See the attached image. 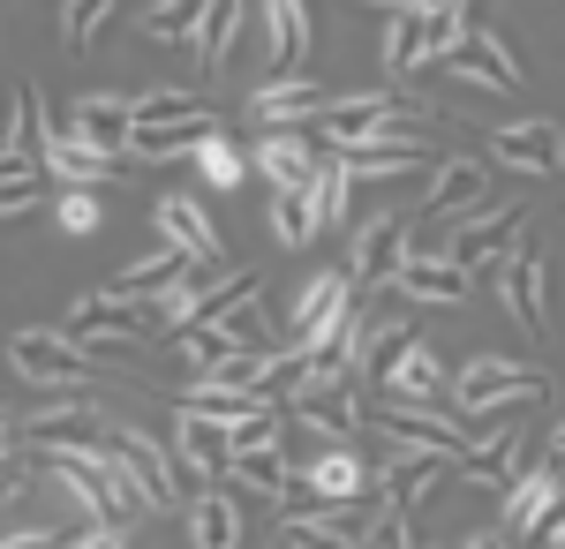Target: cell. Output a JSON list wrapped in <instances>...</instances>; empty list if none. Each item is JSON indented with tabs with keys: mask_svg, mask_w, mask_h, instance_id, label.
Here are the masks:
<instances>
[{
	"mask_svg": "<svg viewBox=\"0 0 565 549\" xmlns=\"http://www.w3.org/2000/svg\"><path fill=\"white\" fill-rule=\"evenodd\" d=\"M460 549H513V535H505V527H490V535H468Z\"/></svg>",
	"mask_w": 565,
	"mask_h": 549,
	"instance_id": "49",
	"label": "cell"
},
{
	"mask_svg": "<svg viewBox=\"0 0 565 549\" xmlns=\"http://www.w3.org/2000/svg\"><path fill=\"white\" fill-rule=\"evenodd\" d=\"M189 535H196V549H234L242 542L234 497H226V489H196V497H189Z\"/></svg>",
	"mask_w": 565,
	"mask_h": 549,
	"instance_id": "32",
	"label": "cell"
},
{
	"mask_svg": "<svg viewBox=\"0 0 565 549\" xmlns=\"http://www.w3.org/2000/svg\"><path fill=\"white\" fill-rule=\"evenodd\" d=\"M565 505V482L558 466H521L505 482V535H543V519Z\"/></svg>",
	"mask_w": 565,
	"mask_h": 549,
	"instance_id": "18",
	"label": "cell"
},
{
	"mask_svg": "<svg viewBox=\"0 0 565 549\" xmlns=\"http://www.w3.org/2000/svg\"><path fill=\"white\" fill-rule=\"evenodd\" d=\"M257 166L271 189H309V173H317V159H309V143L295 136V128H271L257 143Z\"/></svg>",
	"mask_w": 565,
	"mask_h": 549,
	"instance_id": "31",
	"label": "cell"
},
{
	"mask_svg": "<svg viewBox=\"0 0 565 549\" xmlns=\"http://www.w3.org/2000/svg\"><path fill=\"white\" fill-rule=\"evenodd\" d=\"M482 189H490V159H452V166H437L430 196H423V218H460V212H476Z\"/></svg>",
	"mask_w": 565,
	"mask_h": 549,
	"instance_id": "22",
	"label": "cell"
},
{
	"mask_svg": "<svg viewBox=\"0 0 565 549\" xmlns=\"http://www.w3.org/2000/svg\"><path fill=\"white\" fill-rule=\"evenodd\" d=\"M302 196H309V218H317V226H340V218H348V166H340V159L317 166Z\"/></svg>",
	"mask_w": 565,
	"mask_h": 549,
	"instance_id": "38",
	"label": "cell"
},
{
	"mask_svg": "<svg viewBox=\"0 0 565 549\" xmlns=\"http://www.w3.org/2000/svg\"><path fill=\"white\" fill-rule=\"evenodd\" d=\"M460 466H468V482H513L527 466V437H521V422H505L498 437H482V444H460Z\"/></svg>",
	"mask_w": 565,
	"mask_h": 549,
	"instance_id": "25",
	"label": "cell"
},
{
	"mask_svg": "<svg viewBox=\"0 0 565 549\" xmlns=\"http://www.w3.org/2000/svg\"><path fill=\"white\" fill-rule=\"evenodd\" d=\"M212 136V114H189V121H159V128H129V159H181Z\"/></svg>",
	"mask_w": 565,
	"mask_h": 549,
	"instance_id": "34",
	"label": "cell"
},
{
	"mask_svg": "<svg viewBox=\"0 0 565 549\" xmlns=\"http://www.w3.org/2000/svg\"><path fill=\"white\" fill-rule=\"evenodd\" d=\"M271 234H279L287 249H302L309 234H317V218H309V196H302V189H279V196H271Z\"/></svg>",
	"mask_w": 565,
	"mask_h": 549,
	"instance_id": "39",
	"label": "cell"
},
{
	"mask_svg": "<svg viewBox=\"0 0 565 549\" xmlns=\"http://www.w3.org/2000/svg\"><path fill=\"white\" fill-rule=\"evenodd\" d=\"M159 241H174L189 263H218L226 256V241H218V226H212V212L189 196V189H174V196H159Z\"/></svg>",
	"mask_w": 565,
	"mask_h": 549,
	"instance_id": "16",
	"label": "cell"
},
{
	"mask_svg": "<svg viewBox=\"0 0 565 549\" xmlns=\"http://www.w3.org/2000/svg\"><path fill=\"white\" fill-rule=\"evenodd\" d=\"M399 256H407V226L399 218H370L362 234H354V249H348V287L354 294H370V287H392V271H399Z\"/></svg>",
	"mask_w": 565,
	"mask_h": 549,
	"instance_id": "14",
	"label": "cell"
},
{
	"mask_svg": "<svg viewBox=\"0 0 565 549\" xmlns=\"http://www.w3.org/2000/svg\"><path fill=\"white\" fill-rule=\"evenodd\" d=\"M68 136H84L90 151H106V159H129V98H84Z\"/></svg>",
	"mask_w": 565,
	"mask_h": 549,
	"instance_id": "27",
	"label": "cell"
},
{
	"mask_svg": "<svg viewBox=\"0 0 565 549\" xmlns=\"http://www.w3.org/2000/svg\"><path fill=\"white\" fill-rule=\"evenodd\" d=\"M377 391H385V399H430V407H445V362H437L430 346H415V338H407V346L385 362Z\"/></svg>",
	"mask_w": 565,
	"mask_h": 549,
	"instance_id": "21",
	"label": "cell"
},
{
	"mask_svg": "<svg viewBox=\"0 0 565 549\" xmlns=\"http://www.w3.org/2000/svg\"><path fill=\"white\" fill-rule=\"evenodd\" d=\"M0 549H61L53 527H15V535H0Z\"/></svg>",
	"mask_w": 565,
	"mask_h": 549,
	"instance_id": "46",
	"label": "cell"
},
{
	"mask_svg": "<svg viewBox=\"0 0 565 549\" xmlns=\"http://www.w3.org/2000/svg\"><path fill=\"white\" fill-rule=\"evenodd\" d=\"M39 151H45V173H61L68 189H90V181H106V151H90L84 136H68V128H45V114H39Z\"/></svg>",
	"mask_w": 565,
	"mask_h": 549,
	"instance_id": "23",
	"label": "cell"
},
{
	"mask_svg": "<svg viewBox=\"0 0 565 549\" xmlns=\"http://www.w3.org/2000/svg\"><path fill=\"white\" fill-rule=\"evenodd\" d=\"M309 489L317 497H362L370 489V466L354 460V452H324V460L309 466Z\"/></svg>",
	"mask_w": 565,
	"mask_h": 549,
	"instance_id": "37",
	"label": "cell"
},
{
	"mask_svg": "<svg viewBox=\"0 0 565 549\" xmlns=\"http://www.w3.org/2000/svg\"><path fill=\"white\" fill-rule=\"evenodd\" d=\"M61 338H76L84 354H98V338H159L167 332V316H159V301H121V294H90L76 301L61 324Z\"/></svg>",
	"mask_w": 565,
	"mask_h": 549,
	"instance_id": "3",
	"label": "cell"
},
{
	"mask_svg": "<svg viewBox=\"0 0 565 549\" xmlns=\"http://www.w3.org/2000/svg\"><path fill=\"white\" fill-rule=\"evenodd\" d=\"M234 31H242V0H204V15H196V53H204V68H218V61L234 53Z\"/></svg>",
	"mask_w": 565,
	"mask_h": 549,
	"instance_id": "35",
	"label": "cell"
},
{
	"mask_svg": "<svg viewBox=\"0 0 565 549\" xmlns=\"http://www.w3.org/2000/svg\"><path fill=\"white\" fill-rule=\"evenodd\" d=\"M23 437H31V452H84V444L106 437V415L90 407L84 391H61L53 407H39V415L23 422Z\"/></svg>",
	"mask_w": 565,
	"mask_h": 549,
	"instance_id": "10",
	"label": "cell"
},
{
	"mask_svg": "<svg viewBox=\"0 0 565 549\" xmlns=\"http://www.w3.org/2000/svg\"><path fill=\"white\" fill-rule=\"evenodd\" d=\"M377 8H423V0H377Z\"/></svg>",
	"mask_w": 565,
	"mask_h": 549,
	"instance_id": "52",
	"label": "cell"
},
{
	"mask_svg": "<svg viewBox=\"0 0 565 549\" xmlns=\"http://www.w3.org/2000/svg\"><path fill=\"white\" fill-rule=\"evenodd\" d=\"M348 301H354L348 271H317V279H309V287H302V301L287 309V346H302V338L317 332V324H324L332 309H348Z\"/></svg>",
	"mask_w": 565,
	"mask_h": 549,
	"instance_id": "28",
	"label": "cell"
},
{
	"mask_svg": "<svg viewBox=\"0 0 565 549\" xmlns=\"http://www.w3.org/2000/svg\"><path fill=\"white\" fill-rule=\"evenodd\" d=\"M362 338H370V316H362V309L348 301V309H332V316H324V324H317V332H309L295 354H302L317 377H354V362H362Z\"/></svg>",
	"mask_w": 565,
	"mask_h": 549,
	"instance_id": "11",
	"label": "cell"
},
{
	"mask_svg": "<svg viewBox=\"0 0 565 549\" xmlns=\"http://www.w3.org/2000/svg\"><path fill=\"white\" fill-rule=\"evenodd\" d=\"M468 31V15L460 8H399V23H392V39H385V68L392 76H407V68H423V61H445V45Z\"/></svg>",
	"mask_w": 565,
	"mask_h": 549,
	"instance_id": "5",
	"label": "cell"
},
{
	"mask_svg": "<svg viewBox=\"0 0 565 549\" xmlns=\"http://www.w3.org/2000/svg\"><path fill=\"white\" fill-rule=\"evenodd\" d=\"M362 422L392 437V444H423V452H445V460H460V444H468V429L460 415H445L430 399H385V407H362Z\"/></svg>",
	"mask_w": 565,
	"mask_h": 549,
	"instance_id": "4",
	"label": "cell"
},
{
	"mask_svg": "<svg viewBox=\"0 0 565 549\" xmlns=\"http://www.w3.org/2000/svg\"><path fill=\"white\" fill-rule=\"evenodd\" d=\"M521 234H527V212H476L437 256L460 263V271H482V263H498L505 249H521Z\"/></svg>",
	"mask_w": 565,
	"mask_h": 549,
	"instance_id": "13",
	"label": "cell"
},
{
	"mask_svg": "<svg viewBox=\"0 0 565 549\" xmlns=\"http://www.w3.org/2000/svg\"><path fill=\"white\" fill-rule=\"evenodd\" d=\"M39 196H45V173H8V181H0V218L31 212Z\"/></svg>",
	"mask_w": 565,
	"mask_h": 549,
	"instance_id": "43",
	"label": "cell"
},
{
	"mask_svg": "<svg viewBox=\"0 0 565 549\" xmlns=\"http://www.w3.org/2000/svg\"><path fill=\"white\" fill-rule=\"evenodd\" d=\"M551 391V377L543 369H527V362H505V354H476L460 377H452V391L445 399H460V415H490V407H535Z\"/></svg>",
	"mask_w": 565,
	"mask_h": 549,
	"instance_id": "2",
	"label": "cell"
},
{
	"mask_svg": "<svg viewBox=\"0 0 565 549\" xmlns=\"http://www.w3.org/2000/svg\"><path fill=\"white\" fill-rule=\"evenodd\" d=\"M61 226H68V234H90V226H98V204H90V189H68V196H61Z\"/></svg>",
	"mask_w": 565,
	"mask_h": 549,
	"instance_id": "45",
	"label": "cell"
},
{
	"mask_svg": "<svg viewBox=\"0 0 565 549\" xmlns=\"http://www.w3.org/2000/svg\"><path fill=\"white\" fill-rule=\"evenodd\" d=\"M468 279L476 271H460V263H445V256H399V271H392V287L407 301H430V309H452V301H468Z\"/></svg>",
	"mask_w": 565,
	"mask_h": 549,
	"instance_id": "20",
	"label": "cell"
},
{
	"mask_svg": "<svg viewBox=\"0 0 565 549\" xmlns=\"http://www.w3.org/2000/svg\"><path fill=\"white\" fill-rule=\"evenodd\" d=\"M287 407H295V422H302V429L332 437V444H348L354 429H362V399H354V377H317V369H309L302 391H295Z\"/></svg>",
	"mask_w": 565,
	"mask_h": 549,
	"instance_id": "8",
	"label": "cell"
},
{
	"mask_svg": "<svg viewBox=\"0 0 565 549\" xmlns=\"http://www.w3.org/2000/svg\"><path fill=\"white\" fill-rule=\"evenodd\" d=\"M114 15V0H68V45H90V31Z\"/></svg>",
	"mask_w": 565,
	"mask_h": 549,
	"instance_id": "44",
	"label": "cell"
},
{
	"mask_svg": "<svg viewBox=\"0 0 565 549\" xmlns=\"http://www.w3.org/2000/svg\"><path fill=\"white\" fill-rule=\"evenodd\" d=\"M498 294H505V309H513V324L521 332H543L551 324V294H543V256L535 249H505L498 263Z\"/></svg>",
	"mask_w": 565,
	"mask_h": 549,
	"instance_id": "17",
	"label": "cell"
},
{
	"mask_svg": "<svg viewBox=\"0 0 565 549\" xmlns=\"http://www.w3.org/2000/svg\"><path fill=\"white\" fill-rule=\"evenodd\" d=\"M181 263H189V256H181L174 241H159L151 256H136L129 271H114V279H106V294H121V301H159V294L181 279Z\"/></svg>",
	"mask_w": 565,
	"mask_h": 549,
	"instance_id": "26",
	"label": "cell"
},
{
	"mask_svg": "<svg viewBox=\"0 0 565 549\" xmlns=\"http://www.w3.org/2000/svg\"><path fill=\"white\" fill-rule=\"evenodd\" d=\"M196 15H204V0H159V8H151V39H159V45L189 39V31H196Z\"/></svg>",
	"mask_w": 565,
	"mask_h": 549,
	"instance_id": "40",
	"label": "cell"
},
{
	"mask_svg": "<svg viewBox=\"0 0 565 549\" xmlns=\"http://www.w3.org/2000/svg\"><path fill=\"white\" fill-rule=\"evenodd\" d=\"M196 159H204V181H218V189H234V181H242V151H234V143H218V128L196 143Z\"/></svg>",
	"mask_w": 565,
	"mask_h": 549,
	"instance_id": "42",
	"label": "cell"
},
{
	"mask_svg": "<svg viewBox=\"0 0 565 549\" xmlns=\"http://www.w3.org/2000/svg\"><path fill=\"white\" fill-rule=\"evenodd\" d=\"M340 90H324V84H302V76H279V84H264L257 90V121L264 128H295V121H317L324 106H332Z\"/></svg>",
	"mask_w": 565,
	"mask_h": 549,
	"instance_id": "24",
	"label": "cell"
},
{
	"mask_svg": "<svg viewBox=\"0 0 565 549\" xmlns=\"http://www.w3.org/2000/svg\"><path fill=\"white\" fill-rule=\"evenodd\" d=\"M174 444H181V466H189L196 482H218V474H226V429H218V422H204V415H181Z\"/></svg>",
	"mask_w": 565,
	"mask_h": 549,
	"instance_id": "33",
	"label": "cell"
},
{
	"mask_svg": "<svg viewBox=\"0 0 565 549\" xmlns=\"http://www.w3.org/2000/svg\"><path fill=\"white\" fill-rule=\"evenodd\" d=\"M445 466H452L445 452L407 444V452H399V460H385V474H377V512H399V519H407V512H415L437 482H445Z\"/></svg>",
	"mask_w": 565,
	"mask_h": 549,
	"instance_id": "15",
	"label": "cell"
},
{
	"mask_svg": "<svg viewBox=\"0 0 565 549\" xmlns=\"http://www.w3.org/2000/svg\"><path fill=\"white\" fill-rule=\"evenodd\" d=\"M490 166L505 173H558L565 166V128L558 121H513L490 136Z\"/></svg>",
	"mask_w": 565,
	"mask_h": 549,
	"instance_id": "12",
	"label": "cell"
},
{
	"mask_svg": "<svg viewBox=\"0 0 565 549\" xmlns=\"http://www.w3.org/2000/svg\"><path fill=\"white\" fill-rule=\"evenodd\" d=\"M0 121H8V98H0Z\"/></svg>",
	"mask_w": 565,
	"mask_h": 549,
	"instance_id": "53",
	"label": "cell"
},
{
	"mask_svg": "<svg viewBox=\"0 0 565 549\" xmlns=\"http://www.w3.org/2000/svg\"><path fill=\"white\" fill-rule=\"evenodd\" d=\"M295 519H309V527L332 535V542L362 549V542H370V527H377V505H362V497H317V505L295 512Z\"/></svg>",
	"mask_w": 565,
	"mask_h": 549,
	"instance_id": "29",
	"label": "cell"
},
{
	"mask_svg": "<svg viewBox=\"0 0 565 549\" xmlns=\"http://www.w3.org/2000/svg\"><path fill=\"white\" fill-rule=\"evenodd\" d=\"M543 549H565V505L551 512V519H543Z\"/></svg>",
	"mask_w": 565,
	"mask_h": 549,
	"instance_id": "50",
	"label": "cell"
},
{
	"mask_svg": "<svg viewBox=\"0 0 565 549\" xmlns=\"http://www.w3.org/2000/svg\"><path fill=\"white\" fill-rule=\"evenodd\" d=\"M407 114H423L415 98H399V90H362V98H332L317 121H324V136H332V151L340 143H370V136H399L407 128Z\"/></svg>",
	"mask_w": 565,
	"mask_h": 549,
	"instance_id": "6",
	"label": "cell"
},
{
	"mask_svg": "<svg viewBox=\"0 0 565 549\" xmlns=\"http://www.w3.org/2000/svg\"><path fill=\"white\" fill-rule=\"evenodd\" d=\"M189 114H212L196 90H136L129 98V128H159V121H189Z\"/></svg>",
	"mask_w": 565,
	"mask_h": 549,
	"instance_id": "36",
	"label": "cell"
},
{
	"mask_svg": "<svg viewBox=\"0 0 565 549\" xmlns=\"http://www.w3.org/2000/svg\"><path fill=\"white\" fill-rule=\"evenodd\" d=\"M249 444H279V407H257V415L226 422V452H249Z\"/></svg>",
	"mask_w": 565,
	"mask_h": 549,
	"instance_id": "41",
	"label": "cell"
},
{
	"mask_svg": "<svg viewBox=\"0 0 565 549\" xmlns=\"http://www.w3.org/2000/svg\"><path fill=\"white\" fill-rule=\"evenodd\" d=\"M264 39H271V61L295 76L309 53V0H264Z\"/></svg>",
	"mask_w": 565,
	"mask_h": 549,
	"instance_id": "30",
	"label": "cell"
},
{
	"mask_svg": "<svg viewBox=\"0 0 565 549\" xmlns=\"http://www.w3.org/2000/svg\"><path fill=\"white\" fill-rule=\"evenodd\" d=\"M8 369L23 384H45V391H90L106 362L84 354L76 338H61V332H15L8 338Z\"/></svg>",
	"mask_w": 565,
	"mask_h": 549,
	"instance_id": "1",
	"label": "cell"
},
{
	"mask_svg": "<svg viewBox=\"0 0 565 549\" xmlns=\"http://www.w3.org/2000/svg\"><path fill=\"white\" fill-rule=\"evenodd\" d=\"M340 166L348 181H392V173H415L430 166V151H423V136H370V143H340Z\"/></svg>",
	"mask_w": 565,
	"mask_h": 549,
	"instance_id": "19",
	"label": "cell"
},
{
	"mask_svg": "<svg viewBox=\"0 0 565 549\" xmlns=\"http://www.w3.org/2000/svg\"><path fill=\"white\" fill-rule=\"evenodd\" d=\"M445 68L468 90H521V61H513V45L498 39V31H460V39L445 45Z\"/></svg>",
	"mask_w": 565,
	"mask_h": 549,
	"instance_id": "9",
	"label": "cell"
},
{
	"mask_svg": "<svg viewBox=\"0 0 565 549\" xmlns=\"http://www.w3.org/2000/svg\"><path fill=\"white\" fill-rule=\"evenodd\" d=\"M8 173H39V159H31V151H15V143H0V181H8Z\"/></svg>",
	"mask_w": 565,
	"mask_h": 549,
	"instance_id": "48",
	"label": "cell"
},
{
	"mask_svg": "<svg viewBox=\"0 0 565 549\" xmlns=\"http://www.w3.org/2000/svg\"><path fill=\"white\" fill-rule=\"evenodd\" d=\"M551 452H558V466H565V422H558V437H551Z\"/></svg>",
	"mask_w": 565,
	"mask_h": 549,
	"instance_id": "51",
	"label": "cell"
},
{
	"mask_svg": "<svg viewBox=\"0 0 565 549\" xmlns=\"http://www.w3.org/2000/svg\"><path fill=\"white\" fill-rule=\"evenodd\" d=\"M114 452H121V466H129V482L143 489V512H174L181 505V460L159 444V437H143V429H114Z\"/></svg>",
	"mask_w": 565,
	"mask_h": 549,
	"instance_id": "7",
	"label": "cell"
},
{
	"mask_svg": "<svg viewBox=\"0 0 565 549\" xmlns=\"http://www.w3.org/2000/svg\"><path fill=\"white\" fill-rule=\"evenodd\" d=\"M76 549H129V542H121V527H106V519H90V535H84Z\"/></svg>",
	"mask_w": 565,
	"mask_h": 549,
	"instance_id": "47",
	"label": "cell"
}]
</instances>
